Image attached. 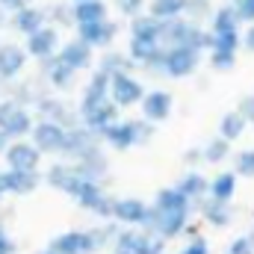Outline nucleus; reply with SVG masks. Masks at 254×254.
Wrapping results in <instances>:
<instances>
[{
  "label": "nucleus",
  "instance_id": "1",
  "mask_svg": "<svg viewBox=\"0 0 254 254\" xmlns=\"http://www.w3.org/2000/svg\"><path fill=\"white\" fill-rule=\"evenodd\" d=\"M210 33H213V51H234L243 45V18L237 12L234 3H222L216 6L213 12V21H210Z\"/></svg>",
  "mask_w": 254,
  "mask_h": 254
},
{
  "label": "nucleus",
  "instance_id": "4",
  "mask_svg": "<svg viewBox=\"0 0 254 254\" xmlns=\"http://www.w3.org/2000/svg\"><path fill=\"white\" fill-rule=\"evenodd\" d=\"M21 36H33L36 30H42V27H48L51 21H48V9H42V6H27V9H18V12H12V21H9Z\"/></svg>",
  "mask_w": 254,
  "mask_h": 254
},
{
  "label": "nucleus",
  "instance_id": "7",
  "mask_svg": "<svg viewBox=\"0 0 254 254\" xmlns=\"http://www.w3.org/2000/svg\"><path fill=\"white\" fill-rule=\"evenodd\" d=\"M60 60L71 68H86L92 63V45H86L83 39H71L60 48Z\"/></svg>",
  "mask_w": 254,
  "mask_h": 254
},
{
  "label": "nucleus",
  "instance_id": "16",
  "mask_svg": "<svg viewBox=\"0 0 254 254\" xmlns=\"http://www.w3.org/2000/svg\"><path fill=\"white\" fill-rule=\"evenodd\" d=\"M234 6H237L243 24H254V0H234Z\"/></svg>",
  "mask_w": 254,
  "mask_h": 254
},
{
  "label": "nucleus",
  "instance_id": "3",
  "mask_svg": "<svg viewBox=\"0 0 254 254\" xmlns=\"http://www.w3.org/2000/svg\"><path fill=\"white\" fill-rule=\"evenodd\" d=\"M116 36H119V24H116L113 18L98 21V24H83V27H77V39H83V42L92 45V48H107V45H113Z\"/></svg>",
  "mask_w": 254,
  "mask_h": 254
},
{
  "label": "nucleus",
  "instance_id": "2",
  "mask_svg": "<svg viewBox=\"0 0 254 254\" xmlns=\"http://www.w3.org/2000/svg\"><path fill=\"white\" fill-rule=\"evenodd\" d=\"M57 48H60V27H54V24H48V27L36 30L33 36H27V54L36 57V60L54 57Z\"/></svg>",
  "mask_w": 254,
  "mask_h": 254
},
{
  "label": "nucleus",
  "instance_id": "8",
  "mask_svg": "<svg viewBox=\"0 0 254 254\" xmlns=\"http://www.w3.org/2000/svg\"><path fill=\"white\" fill-rule=\"evenodd\" d=\"M27 63V48H18V45H0V74L3 77H12L18 74Z\"/></svg>",
  "mask_w": 254,
  "mask_h": 254
},
{
  "label": "nucleus",
  "instance_id": "10",
  "mask_svg": "<svg viewBox=\"0 0 254 254\" xmlns=\"http://www.w3.org/2000/svg\"><path fill=\"white\" fill-rule=\"evenodd\" d=\"M139 95H142V89H139V83L133 77L116 74V80H113V98L119 104H133V101H139Z\"/></svg>",
  "mask_w": 254,
  "mask_h": 254
},
{
  "label": "nucleus",
  "instance_id": "12",
  "mask_svg": "<svg viewBox=\"0 0 254 254\" xmlns=\"http://www.w3.org/2000/svg\"><path fill=\"white\" fill-rule=\"evenodd\" d=\"M213 12H216V6L210 0H187V15L184 18H190L195 24H204V21H213Z\"/></svg>",
  "mask_w": 254,
  "mask_h": 254
},
{
  "label": "nucleus",
  "instance_id": "11",
  "mask_svg": "<svg viewBox=\"0 0 254 254\" xmlns=\"http://www.w3.org/2000/svg\"><path fill=\"white\" fill-rule=\"evenodd\" d=\"M48 9V21L54 27H77V18H74V3H51L45 6Z\"/></svg>",
  "mask_w": 254,
  "mask_h": 254
},
{
  "label": "nucleus",
  "instance_id": "19",
  "mask_svg": "<svg viewBox=\"0 0 254 254\" xmlns=\"http://www.w3.org/2000/svg\"><path fill=\"white\" fill-rule=\"evenodd\" d=\"M0 6H3V9H9V12H18V9L33 6V0H0Z\"/></svg>",
  "mask_w": 254,
  "mask_h": 254
},
{
  "label": "nucleus",
  "instance_id": "18",
  "mask_svg": "<svg viewBox=\"0 0 254 254\" xmlns=\"http://www.w3.org/2000/svg\"><path fill=\"white\" fill-rule=\"evenodd\" d=\"M240 130H243V119H240V116H228V119H225V133H228V136H237Z\"/></svg>",
  "mask_w": 254,
  "mask_h": 254
},
{
  "label": "nucleus",
  "instance_id": "6",
  "mask_svg": "<svg viewBox=\"0 0 254 254\" xmlns=\"http://www.w3.org/2000/svg\"><path fill=\"white\" fill-rule=\"evenodd\" d=\"M74 18H77V27L107 21L110 18V3L107 0H83V3H74Z\"/></svg>",
  "mask_w": 254,
  "mask_h": 254
},
{
  "label": "nucleus",
  "instance_id": "14",
  "mask_svg": "<svg viewBox=\"0 0 254 254\" xmlns=\"http://www.w3.org/2000/svg\"><path fill=\"white\" fill-rule=\"evenodd\" d=\"M113 3H116V9H119L125 18L133 21V18H139V15L148 12V3H151V0H113Z\"/></svg>",
  "mask_w": 254,
  "mask_h": 254
},
{
  "label": "nucleus",
  "instance_id": "21",
  "mask_svg": "<svg viewBox=\"0 0 254 254\" xmlns=\"http://www.w3.org/2000/svg\"><path fill=\"white\" fill-rule=\"evenodd\" d=\"M9 21H12V15H9V9H3V6H0V27H3V24H9Z\"/></svg>",
  "mask_w": 254,
  "mask_h": 254
},
{
  "label": "nucleus",
  "instance_id": "9",
  "mask_svg": "<svg viewBox=\"0 0 254 254\" xmlns=\"http://www.w3.org/2000/svg\"><path fill=\"white\" fill-rule=\"evenodd\" d=\"M148 12L157 21H175V18H184L187 15V0H151L148 3Z\"/></svg>",
  "mask_w": 254,
  "mask_h": 254
},
{
  "label": "nucleus",
  "instance_id": "13",
  "mask_svg": "<svg viewBox=\"0 0 254 254\" xmlns=\"http://www.w3.org/2000/svg\"><path fill=\"white\" fill-rule=\"evenodd\" d=\"M145 110H148V116H154V119H163V116L169 113V95H166V92H154V95H148V101H145Z\"/></svg>",
  "mask_w": 254,
  "mask_h": 254
},
{
  "label": "nucleus",
  "instance_id": "17",
  "mask_svg": "<svg viewBox=\"0 0 254 254\" xmlns=\"http://www.w3.org/2000/svg\"><path fill=\"white\" fill-rule=\"evenodd\" d=\"M234 51H213V65L216 68H231L234 65Z\"/></svg>",
  "mask_w": 254,
  "mask_h": 254
},
{
  "label": "nucleus",
  "instance_id": "15",
  "mask_svg": "<svg viewBox=\"0 0 254 254\" xmlns=\"http://www.w3.org/2000/svg\"><path fill=\"white\" fill-rule=\"evenodd\" d=\"M101 71H104V74H113V71L125 74V57H122V54H107L104 63H101Z\"/></svg>",
  "mask_w": 254,
  "mask_h": 254
},
{
  "label": "nucleus",
  "instance_id": "23",
  "mask_svg": "<svg viewBox=\"0 0 254 254\" xmlns=\"http://www.w3.org/2000/svg\"><path fill=\"white\" fill-rule=\"evenodd\" d=\"M228 3H234V0H228Z\"/></svg>",
  "mask_w": 254,
  "mask_h": 254
},
{
  "label": "nucleus",
  "instance_id": "5",
  "mask_svg": "<svg viewBox=\"0 0 254 254\" xmlns=\"http://www.w3.org/2000/svg\"><path fill=\"white\" fill-rule=\"evenodd\" d=\"M198 51H192V48H166V60H163V68L169 71V74H175V77H181V74H190L192 68L198 65Z\"/></svg>",
  "mask_w": 254,
  "mask_h": 254
},
{
  "label": "nucleus",
  "instance_id": "22",
  "mask_svg": "<svg viewBox=\"0 0 254 254\" xmlns=\"http://www.w3.org/2000/svg\"><path fill=\"white\" fill-rule=\"evenodd\" d=\"M71 3H83V0H71Z\"/></svg>",
  "mask_w": 254,
  "mask_h": 254
},
{
  "label": "nucleus",
  "instance_id": "20",
  "mask_svg": "<svg viewBox=\"0 0 254 254\" xmlns=\"http://www.w3.org/2000/svg\"><path fill=\"white\" fill-rule=\"evenodd\" d=\"M243 45L254 54V24H246V33H243Z\"/></svg>",
  "mask_w": 254,
  "mask_h": 254
}]
</instances>
